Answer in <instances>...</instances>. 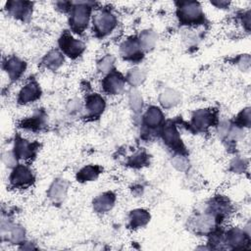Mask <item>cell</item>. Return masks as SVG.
<instances>
[{"label": "cell", "mask_w": 251, "mask_h": 251, "mask_svg": "<svg viewBox=\"0 0 251 251\" xmlns=\"http://www.w3.org/2000/svg\"><path fill=\"white\" fill-rule=\"evenodd\" d=\"M179 19L185 24L198 23L202 19V9L198 2H182L180 3Z\"/></svg>", "instance_id": "cell-1"}, {"label": "cell", "mask_w": 251, "mask_h": 251, "mask_svg": "<svg viewBox=\"0 0 251 251\" xmlns=\"http://www.w3.org/2000/svg\"><path fill=\"white\" fill-rule=\"evenodd\" d=\"M90 17V7L86 3H76L72 13V25L75 30H83L88 24Z\"/></svg>", "instance_id": "cell-2"}, {"label": "cell", "mask_w": 251, "mask_h": 251, "mask_svg": "<svg viewBox=\"0 0 251 251\" xmlns=\"http://www.w3.org/2000/svg\"><path fill=\"white\" fill-rule=\"evenodd\" d=\"M116 23L115 16L108 11H102L94 18L95 30L102 35L110 32L116 26Z\"/></svg>", "instance_id": "cell-3"}, {"label": "cell", "mask_w": 251, "mask_h": 251, "mask_svg": "<svg viewBox=\"0 0 251 251\" xmlns=\"http://www.w3.org/2000/svg\"><path fill=\"white\" fill-rule=\"evenodd\" d=\"M60 46L63 52L72 58L77 57L84 50V44L80 40L74 38L69 33H66L61 37Z\"/></svg>", "instance_id": "cell-4"}, {"label": "cell", "mask_w": 251, "mask_h": 251, "mask_svg": "<svg viewBox=\"0 0 251 251\" xmlns=\"http://www.w3.org/2000/svg\"><path fill=\"white\" fill-rule=\"evenodd\" d=\"M10 180L15 187H24L32 182L33 176L31 171L27 167L19 165L15 167L11 175Z\"/></svg>", "instance_id": "cell-5"}, {"label": "cell", "mask_w": 251, "mask_h": 251, "mask_svg": "<svg viewBox=\"0 0 251 251\" xmlns=\"http://www.w3.org/2000/svg\"><path fill=\"white\" fill-rule=\"evenodd\" d=\"M125 86L124 77L117 73L110 74L103 82V87L106 92L110 94H119L123 91Z\"/></svg>", "instance_id": "cell-6"}, {"label": "cell", "mask_w": 251, "mask_h": 251, "mask_svg": "<svg viewBox=\"0 0 251 251\" xmlns=\"http://www.w3.org/2000/svg\"><path fill=\"white\" fill-rule=\"evenodd\" d=\"M40 96V88L36 82L30 81L25 84L19 93V102L26 104L36 100Z\"/></svg>", "instance_id": "cell-7"}, {"label": "cell", "mask_w": 251, "mask_h": 251, "mask_svg": "<svg viewBox=\"0 0 251 251\" xmlns=\"http://www.w3.org/2000/svg\"><path fill=\"white\" fill-rule=\"evenodd\" d=\"M25 63L17 57H12L7 60L5 70L11 79H17L25 72Z\"/></svg>", "instance_id": "cell-8"}, {"label": "cell", "mask_w": 251, "mask_h": 251, "mask_svg": "<svg viewBox=\"0 0 251 251\" xmlns=\"http://www.w3.org/2000/svg\"><path fill=\"white\" fill-rule=\"evenodd\" d=\"M115 202V196L111 192L103 193L99 195L97 198H95L93 205L94 209L99 213H105L112 209Z\"/></svg>", "instance_id": "cell-9"}, {"label": "cell", "mask_w": 251, "mask_h": 251, "mask_svg": "<svg viewBox=\"0 0 251 251\" xmlns=\"http://www.w3.org/2000/svg\"><path fill=\"white\" fill-rule=\"evenodd\" d=\"M34 146L28 141L19 138L15 142V155L19 159H28L33 155Z\"/></svg>", "instance_id": "cell-10"}, {"label": "cell", "mask_w": 251, "mask_h": 251, "mask_svg": "<svg viewBox=\"0 0 251 251\" xmlns=\"http://www.w3.org/2000/svg\"><path fill=\"white\" fill-rule=\"evenodd\" d=\"M141 53V48L135 39H128L121 45V54L126 59H131L133 57L139 56Z\"/></svg>", "instance_id": "cell-11"}, {"label": "cell", "mask_w": 251, "mask_h": 251, "mask_svg": "<svg viewBox=\"0 0 251 251\" xmlns=\"http://www.w3.org/2000/svg\"><path fill=\"white\" fill-rule=\"evenodd\" d=\"M163 138L165 142L172 147L179 148L180 147V138L178 131L176 130L174 125H167L163 129Z\"/></svg>", "instance_id": "cell-12"}, {"label": "cell", "mask_w": 251, "mask_h": 251, "mask_svg": "<svg viewBox=\"0 0 251 251\" xmlns=\"http://www.w3.org/2000/svg\"><path fill=\"white\" fill-rule=\"evenodd\" d=\"M67 190H68V183L63 179H57L56 181H54V183L50 187L49 196L53 201L59 202L64 199V197L66 196Z\"/></svg>", "instance_id": "cell-13"}, {"label": "cell", "mask_w": 251, "mask_h": 251, "mask_svg": "<svg viewBox=\"0 0 251 251\" xmlns=\"http://www.w3.org/2000/svg\"><path fill=\"white\" fill-rule=\"evenodd\" d=\"M181 97L180 94L174 89H166L159 98L161 105L165 108H171L179 103Z\"/></svg>", "instance_id": "cell-14"}, {"label": "cell", "mask_w": 251, "mask_h": 251, "mask_svg": "<svg viewBox=\"0 0 251 251\" xmlns=\"http://www.w3.org/2000/svg\"><path fill=\"white\" fill-rule=\"evenodd\" d=\"M86 107L92 116L100 115L105 108L104 99L98 94H93L87 98Z\"/></svg>", "instance_id": "cell-15"}, {"label": "cell", "mask_w": 251, "mask_h": 251, "mask_svg": "<svg viewBox=\"0 0 251 251\" xmlns=\"http://www.w3.org/2000/svg\"><path fill=\"white\" fill-rule=\"evenodd\" d=\"M149 219H150V215L148 214V212L142 209L133 210L130 212V215H129L130 226L133 228L143 226L149 222Z\"/></svg>", "instance_id": "cell-16"}, {"label": "cell", "mask_w": 251, "mask_h": 251, "mask_svg": "<svg viewBox=\"0 0 251 251\" xmlns=\"http://www.w3.org/2000/svg\"><path fill=\"white\" fill-rule=\"evenodd\" d=\"M193 125L199 129L208 127L212 123V115L207 110H198L193 116Z\"/></svg>", "instance_id": "cell-17"}, {"label": "cell", "mask_w": 251, "mask_h": 251, "mask_svg": "<svg viewBox=\"0 0 251 251\" xmlns=\"http://www.w3.org/2000/svg\"><path fill=\"white\" fill-rule=\"evenodd\" d=\"M144 121H145V124L150 127L157 126L163 121V113L157 107H150L145 113Z\"/></svg>", "instance_id": "cell-18"}, {"label": "cell", "mask_w": 251, "mask_h": 251, "mask_svg": "<svg viewBox=\"0 0 251 251\" xmlns=\"http://www.w3.org/2000/svg\"><path fill=\"white\" fill-rule=\"evenodd\" d=\"M29 3L21 2V1H12L8 3V9L10 13L17 18H25L29 11V7L27 6Z\"/></svg>", "instance_id": "cell-19"}, {"label": "cell", "mask_w": 251, "mask_h": 251, "mask_svg": "<svg viewBox=\"0 0 251 251\" xmlns=\"http://www.w3.org/2000/svg\"><path fill=\"white\" fill-rule=\"evenodd\" d=\"M157 40L156 33L152 30H144L140 33L138 43L143 50H150L154 47Z\"/></svg>", "instance_id": "cell-20"}, {"label": "cell", "mask_w": 251, "mask_h": 251, "mask_svg": "<svg viewBox=\"0 0 251 251\" xmlns=\"http://www.w3.org/2000/svg\"><path fill=\"white\" fill-rule=\"evenodd\" d=\"M214 223H215L214 217L212 215L205 214L196 218L194 226L197 230L206 232V231H209L214 226Z\"/></svg>", "instance_id": "cell-21"}, {"label": "cell", "mask_w": 251, "mask_h": 251, "mask_svg": "<svg viewBox=\"0 0 251 251\" xmlns=\"http://www.w3.org/2000/svg\"><path fill=\"white\" fill-rule=\"evenodd\" d=\"M64 62V57L63 55L57 51V50H53L51 52H49L44 60H43V63L49 68V69H53V70H56L57 68H59Z\"/></svg>", "instance_id": "cell-22"}, {"label": "cell", "mask_w": 251, "mask_h": 251, "mask_svg": "<svg viewBox=\"0 0 251 251\" xmlns=\"http://www.w3.org/2000/svg\"><path fill=\"white\" fill-rule=\"evenodd\" d=\"M5 232L9 235V239L13 242H19L25 236L24 228L18 225H8L7 229L5 227H2V233Z\"/></svg>", "instance_id": "cell-23"}, {"label": "cell", "mask_w": 251, "mask_h": 251, "mask_svg": "<svg viewBox=\"0 0 251 251\" xmlns=\"http://www.w3.org/2000/svg\"><path fill=\"white\" fill-rule=\"evenodd\" d=\"M100 174V170L97 166H87L83 168L77 174V179L80 181H90L95 179Z\"/></svg>", "instance_id": "cell-24"}, {"label": "cell", "mask_w": 251, "mask_h": 251, "mask_svg": "<svg viewBox=\"0 0 251 251\" xmlns=\"http://www.w3.org/2000/svg\"><path fill=\"white\" fill-rule=\"evenodd\" d=\"M128 103L133 112H140L143 106V98L140 92H138L137 90H131L128 95Z\"/></svg>", "instance_id": "cell-25"}, {"label": "cell", "mask_w": 251, "mask_h": 251, "mask_svg": "<svg viewBox=\"0 0 251 251\" xmlns=\"http://www.w3.org/2000/svg\"><path fill=\"white\" fill-rule=\"evenodd\" d=\"M144 78H145L144 72L141 69H138V68H133V69L129 70V72L127 73V75H126L127 81L132 86L139 85L140 83H142Z\"/></svg>", "instance_id": "cell-26"}, {"label": "cell", "mask_w": 251, "mask_h": 251, "mask_svg": "<svg viewBox=\"0 0 251 251\" xmlns=\"http://www.w3.org/2000/svg\"><path fill=\"white\" fill-rule=\"evenodd\" d=\"M227 241L229 244L233 246H240L243 245L245 242V235L244 232L238 228H233L228 232Z\"/></svg>", "instance_id": "cell-27"}, {"label": "cell", "mask_w": 251, "mask_h": 251, "mask_svg": "<svg viewBox=\"0 0 251 251\" xmlns=\"http://www.w3.org/2000/svg\"><path fill=\"white\" fill-rule=\"evenodd\" d=\"M114 65V58L111 55H106L98 63V69L103 74L110 73Z\"/></svg>", "instance_id": "cell-28"}, {"label": "cell", "mask_w": 251, "mask_h": 251, "mask_svg": "<svg viewBox=\"0 0 251 251\" xmlns=\"http://www.w3.org/2000/svg\"><path fill=\"white\" fill-rule=\"evenodd\" d=\"M172 163H173L174 167L176 169H177L178 171H184L187 168V166H188L187 160L183 156H181V155L175 156L173 158V160H172Z\"/></svg>", "instance_id": "cell-29"}, {"label": "cell", "mask_w": 251, "mask_h": 251, "mask_svg": "<svg viewBox=\"0 0 251 251\" xmlns=\"http://www.w3.org/2000/svg\"><path fill=\"white\" fill-rule=\"evenodd\" d=\"M3 162L8 167H16L17 165V156L13 152H5L3 154Z\"/></svg>", "instance_id": "cell-30"}, {"label": "cell", "mask_w": 251, "mask_h": 251, "mask_svg": "<svg viewBox=\"0 0 251 251\" xmlns=\"http://www.w3.org/2000/svg\"><path fill=\"white\" fill-rule=\"evenodd\" d=\"M239 122L242 126H249L250 125V109L249 108H246L244 109L240 115H239Z\"/></svg>", "instance_id": "cell-31"}, {"label": "cell", "mask_w": 251, "mask_h": 251, "mask_svg": "<svg viewBox=\"0 0 251 251\" xmlns=\"http://www.w3.org/2000/svg\"><path fill=\"white\" fill-rule=\"evenodd\" d=\"M229 131V124L227 122H223L219 126V134L221 136H226Z\"/></svg>", "instance_id": "cell-32"}, {"label": "cell", "mask_w": 251, "mask_h": 251, "mask_svg": "<svg viewBox=\"0 0 251 251\" xmlns=\"http://www.w3.org/2000/svg\"><path fill=\"white\" fill-rule=\"evenodd\" d=\"M79 108H80V103H79V101H77V100L71 101L70 104H69V107H68L69 111H71V112L77 111Z\"/></svg>", "instance_id": "cell-33"}, {"label": "cell", "mask_w": 251, "mask_h": 251, "mask_svg": "<svg viewBox=\"0 0 251 251\" xmlns=\"http://www.w3.org/2000/svg\"><path fill=\"white\" fill-rule=\"evenodd\" d=\"M239 65L241 67V69H245V68H249L250 65V59L249 56H244L239 60Z\"/></svg>", "instance_id": "cell-34"}]
</instances>
